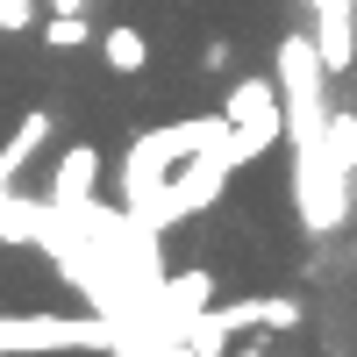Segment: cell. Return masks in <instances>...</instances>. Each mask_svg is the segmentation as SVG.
<instances>
[{"instance_id": "cell-7", "label": "cell", "mask_w": 357, "mask_h": 357, "mask_svg": "<svg viewBox=\"0 0 357 357\" xmlns=\"http://www.w3.org/2000/svg\"><path fill=\"white\" fill-rule=\"evenodd\" d=\"M100 65H107L114 79H136L143 65H151V36H143L136 22H114L107 36H100Z\"/></svg>"}, {"instance_id": "cell-4", "label": "cell", "mask_w": 357, "mask_h": 357, "mask_svg": "<svg viewBox=\"0 0 357 357\" xmlns=\"http://www.w3.org/2000/svg\"><path fill=\"white\" fill-rule=\"evenodd\" d=\"M93 186H100V151H93V143H72V151L57 158V172H50V200L43 207L86 215V207H93Z\"/></svg>"}, {"instance_id": "cell-10", "label": "cell", "mask_w": 357, "mask_h": 357, "mask_svg": "<svg viewBox=\"0 0 357 357\" xmlns=\"http://www.w3.org/2000/svg\"><path fill=\"white\" fill-rule=\"evenodd\" d=\"M229 65H236V43L229 36H207L200 43V72H229Z\"/></svg>"}, {"instance_id": "cell-6", "label": "cell", "mask_w": 357, "mask_h": 357, "mask_svg": "<svg viewBox=\"0 0 357 357\" xmlns=\"http://www.w3.org/2000/svg\"><path fill=\"white\" fill-rule=\"evenodd\" d=\"M50 129H57V114H50V107H29L22 122H15V136L0 143V200L15 193V178H22V165H29V158L43 151V136H50Z\"/></svg>"}, {"instance_id": "cell-5", "label": "cell", "mask_w": 357, "mask_h": 357, "mask_svg": "<svg viewBox=\"0 0 357 357\" xmlns=\"http://www.w3.org/2000/svg\"><path fill=\"white\" fill-rule=\"evenodd\" d=\"M314 65H321V79H350V65H357V36H350V8H321L314 15Z\"/></svg>"}, {"instance_id": "cell-1", "label": "cell", "mask_w": 357, "mask_h": 357, "mask_svg": "<svg viewBox=\"0 0 357 357\" xmlns=\"http://www.w3.org/2000/svg\"><path fill=\"white\" fill-rule=\"evenodd\" d=\"M215 114H222V129H229V158H236V165H257V158L279 143V129H286L272 79H236L229 100H222Z\"/></svg>"}, {"instance_id": "cell-2", "label": "cell", "mask_w": 357, "mask_h": 357, "mask_svg": "<svg viewBox=\"0 0 357 357\" xmlns=\"http://www.w3.org/2000/svg\"><path fill=\"white\" fill-rule=\"evenodd\" d=\"M29 350H114V321H79V314H0V357Z\"/></svg>"}, {"instance_id": "cell-12", "label": "cell", "mask_w": 357, "mask_h": 357, "mask_svg": "<svg viewBox=\"0 0 357 357\" xmlns=\"http://www.w3.org/2000/svg\"><path fill=\"white\" fill-rule=\"evenodd\" d=\"M307 8H314V15H321V8H350V0H307Z\"/></svg>"}, {"instance_id": "cell-8", "label": "cell", "mask_w": 357, "mask_h": 357, "mask_svg": "<svg viewBox=\"0 0 357 357\" xmlns=\"http://www.w3.org/2000/svg\"><path fill=\"white\" fill-rule=\"evenodd\" d=\"M43 43H50V50H86V43H93V29H86V15H50V22H43Z\"/></svg>"}, {"instance_id": "cell-3", "label": "cell", "mask_w": 357, "mask_h": 357, "mask_svg": "<svg viewBox=\"0 0 357 357\" xmlns=\"http://www.w3.org/2000/svg\"><path fill=\"white\" fill-rule=\"evenodd\" d=\"M215 314V329L236 343L243 329H257V336H286V329H301V301L293 293H243V301H222V307H207Z\"/></svg>"}, {"instance_id": "cell-9", "label": "cell", "mask_w": 357, "mask_h": 357, "mask_svg": "<svg viewBox=\"0 0 357 357\" xmlns=\"http://www.w3.org/2000/svg\"><path fill=\"white\" fill-rule=\"evenodd\" d=\"M36 22H43L36 0H0V36H29Z\"/></svg>"}, {"instance_id": "cell-11", "label": "cell", "mask_w": 357, "mask_h": 357, "mask_svg": "<svg viewBox=\"0 0 357 357\" xmlns=\"http://www.w3.org/2000/svg\"><path fill=\"white\" fill-rule=\"evenodd\" d=\"M36 8H50V15H86V0H36Z\"/></svg>"}]
</instances>
